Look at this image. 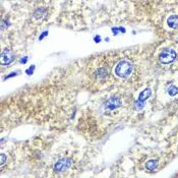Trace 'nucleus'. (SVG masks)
<instances>
[{
	"instance_id": "obj_15",
	"label": "nucleus",
	"mask_w": 178,
	"mask_h": 178,
	"mask_svg": "<svg viewBox=\"0 0 178 178\" xmlns=\"http://www.w3.org/2000/svg\"><path fill=\"white\" fill-rule=\"evenodd\" d=\"M26 61H28V57H26V56H24V58H20V63H26Z\"/></svg>"
},
{
	"instance_id": "obj_11",
	"label": "nucleus",
	"mask_w": 178,
	"mask_h": 178,
	"mask_svg": "<svg viewBox=\"0 0 178 178\" xmlns=\"http://www.w3.org/2000/svg\"><path fill=\"white\" fill-rule=\"evenodd\" d=\"M107 73V70L105 68H99L97 71H96V76L97 77H104Z\"/></svg>"
},
{
	"instance_id": "obj_13",
	"label": "nucleus",
	"mask_w": 178,
	"mask_h": 178,
	"mask_svg": "<svg viewBox=\"0 0 178 178\" xmlns=\"http://www.w3.org/2000/svg\"><path fill=\"white\" fill-rule=\"evenodd\" d=\"M0 158H1V162H0V164H1V166L4 165L5 161H6V157H5L4 154H1V156H0Z\"/></svg>"
},
{
	"instance_id": "obj_8",
	"label": "nucleus",
	"mask_w": 178,
	"mask_h": 178,
	"mask_svg": "<svg viewBox=\"0 0 178 178\" xmlns=\"http://www.w3.org/2000/svg\"><path fill=\"white\" fill-rule=\"evenodd\" d=\"M47 13V9L46 8H38L37 10L34 12V18L39 20V18H43Z\"/></svg>"
},
{
	"instance_id": "obj_16",
	"label": "nucleus",
	"mask_w": 178,
	"mask_h": 178,
	"mask_svg": "<svg viewBox=\"0 0 178 178\" xmlns=\"http://www.w3.org/2000/svg\"><path fill=\"white\" fill-rule=\"evenodd\" d=\"M112 32H113V34L116 36L117 34H118V32H120V31H119V28H112Z\"/></svg>"
},
{
	"instance_id": "obj_3",
	"label": "nucleus",
	"mask_w": 178,
	"mask_h": 178,
	"mask_svg": "<svg viewBox=\"0 0 178 178\" xmlns=\"http://www.w3.org/2000/svg\"><path fill=\"white\" fill-rule=\"evenodd\" d=\"M151 95H152V91H151V89H145V90L139 94L137 101L134 103V109L137 111L141 110V109L143 108V106H145V102L149 99Z\"/></svg>"
},
{
	"instance_id": "obj_5",
	"label": "nucleus",
	"mask_w": 178,
	"mask_h": 178,
	"mask_svg": "<svg viewBox=\"0 0 178 178\" xmlns=\"http://www.w3.org/2000/svg\"><path fill=\"white\" fill-rule=\"evenodd\" d=\"M13 60V54L9 49H5L0 55V62L2 65H8Z\"/></svg>"
},
{
	"instance_id": "obj_4",
	"label": "nucleus",
	"mask_w": 178,
	"mask_h": 178,
	"mask_svg": "<svg viewBox=\"0 0 178 178\" xmlns=\"http://www.w3.org/2000/svg\"><path fill=\"white\" fill-rule=\"evenodd\" d=\"M72 165V160L71 159H61V160L57 161L55 163V165H54V171L56 172H62V171H65L66 169L70 167Z\"/></svg>"
},
{
	"instance_id": "obj_12",
	"label": "nucleus",
	"mask_w": 178,
	"mask_h": 178,
	"mask_svg": "<svg viewBox=\"0 0 178 178\" xmlns=\"http://www.w3.org/2000/svg\"><path fill=\"white\" fill-rule=\"evenodd\" d=\"M34 69H35V65H33V66H31L30 68H28V69L26 70V73H28L29 75H31L32 73L34 72Z\"/></svg>"
},
{
	"instance_id": "obj_7",
	"label": "nucleus",
	"mask_w": 178,
	"mask_h": 178,
	"mask_svg": "<svg viewBox=\"0 0 178 178\" xmlns=\"http://www.w3.org/2000/svg\"><path fill=\"white\" fill-rule=\"evenodd\" d=\"M167 24L171 29H177L178 28V16H172L168 18Z\"/></svg>"
},
{
	"instance_id": "obj_14",
	"label": "nucleus",
	"mask_w": 178,
	"mask_h": 178,
	"mask_svg": "<svg viewBox=\"0 0 178 178\" xmlns=\"http://www.w3.org/2000/svg\"><path fill=\"white\" fill-rule=\"evenodd\" d=\"M47 35H48V32H47V31L43 32V33L41 34V36H40V37H39V41H42V40L44 39V38L46 37Z\"/></svg>"
},
{
	"instance_id": "obj_1",
	"label": "nucleus",
	"mask_w": 178,
	"mask_h": 178,
	"mask_svg": "<svg viewBox=\"0 0 178 178\" xmlns=\"http://www.w3.org/2000/svg\"><path fill=\"white\" fill-rule=\"evenodd\" d=\"M132 63L127 60H122L120 61L115 67V74L118 77H121V79H126L130 75V73L132 72Z\"/></svg>"
},
{
	"instance_id": "obj_6",
	"label": "nucleus",
	"mask_w": 178,
	"mask_h": 178,
	"mask_svg": "<svg viewBox=\"0 0 178 178\" xmlns=\"http://www.w3.org/2000/svg\"><path fill=\"white\" fill-rule=\"evenodd\" d=\"M121 106V100L118 97H112L108 100L105 104V108L108 110H114Z\"/></svg>"
},
{
	"instance_id": "obj_2",
	"label": "nucleus",
	"mask_w": 178,
	"mask_h": 178,
	"mask_svg": "<svg viewBox=\"0 0 178 178\" xmlns=\"http://www.w3.org/2000/svg\"><path fill=\"white\" fill-rule=\"evenodd\" d=\"M176 57H177V54H176V52L173 49L166 48L160 53L159 60L163 64H169V63H172L176 59Z\"/></svg>"
},
{
	"instance_id": "obj_18",
	"label": "nucleus",
	"mask_w": 178,
	"mask_h": 178,
	"mask_svg": "<svg viewBox=\"0 0 178 178\" xmlns=\"http://www.w3.org/2000/svg\"><path fill=\"white\" fill-rule=\"evenodd\" d=\"M94 40L96 43H100L101 42V37H100V36H96V37L94 38Z\"/></svg>"
},
{
	"instance_id": "obj_10",
	"label": "nucleus",
	"mask_w": 178,
	"mask_h": 178,
	"mask_svg": "<svg viewBox=\"0 0 178 178\" xmlns=\"http://www.w3.org/2000/svg\"><path fill=\"white\" fill-rule=\"evenodd\" d=\"M168 94L170 96H176L178 94V88L175 86H171L169 89H168Z\"/></svg>"
},
{
	"instance_id": "obj_9",
	"label": "nucleus",
	"mask_w": 178,
	"mask_h": 178,
	"mask_svg": "<svg viewBox=\"0 0 178 178\" xmlns=\"http://www.w3.org/2000/svg\"><path fill=\"white\" fill-rule=\"evenodd\" d=\"M158 167V162L156 160H149L146 163V168L150 171H154Z\"/></svg>"
},
{
	"instance_id": "obj_17",
	"label": "nucleus",
	"mask_w": 178,
	"mask_h": 178,
	"mask_svg": "<svg viewBox=\"0 0 178 178\" xmlns=\"http://www.w3.org/2000/svg\"><path fill=\"white\" fill-rule=\"evenodd\" d=\"M14 75H16V72H11V73H10V74L6 75V76H5V77H4V79H10V77L14 76Z\"/></svg>"
}]
</instances>
